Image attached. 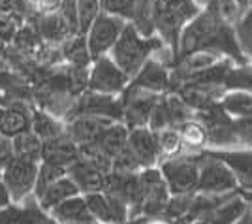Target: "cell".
<instances>
[{"instance_id":"6da1fadb","label":"cell","mask_w":252,"mask_h":224,"mask_svg":"<svg viewBox=\"0 0 252 224\" xmlns=\"http://www.w3.org/2000/svg\"><path fill=\"white\" fill-rule=\"evenodd\" d=\"M196 51H211L220 57H228L235 64L251 63L237 43L233 25L222 19L215 2L203 8L181 32L177 61Z\"/></svg>"},{"instance_id":"7a4b0ae2","label":"cell","mask_w":252,"mask_h":224,"mask_svg":"<svg viewBox=\"0 0 252 224\" xmlns=\"http://www.w3.org/2000/svg\"><path fill=\"white\" fill-rule=\"evenodd\" d=\"M164 45L166 43H164V40L158 34L145 36V34L139 32V29L134 23L128 21L123 34H121V38L117 40L113 49L109 51V57L132 79L145 66L149 59L155 57V53H158Z\"/></svg>"},{"instance_id":"3957f363","label":"cell","mask_w":252,"mask_h":224,"mask_svg":"<svg viewBox=\"0 0 252 224\" xmlns=\"http://www.w3.org/2000/svg\"><path fill=\"white\" fill-rule=\"evenodd\" d=\"M203 10L196 0H157L153 11L155 32L169 45L177 61L179 38L183 29ZM175 64V63H173Z\"/></svg>"},{"instance_id":"277c9868","label":"cell","mask_w":252,"mask_h":224,"mask_svg":"<svg viewBox=\"0 0 252 224\" xmlns=\"http://www.w3.org/2000/svg\"><path fill=\"white\" fill-rule=\"evenodd\" d=\"M201 153L177 155L160 162V171L168 183L169 192L173 194H192L198 192L200 183Z\"/></svg>"},{"instance_id":"5b68a950","label":"cell","mask_w":252,"mask_h":224,"mask_svg":"<svg viewBox=\"0 0 252 224\" xmlns=\"http://www.w3.org/2000/svg\"><path fill=\"white\" fill-rule=\"evenodd\" d=\"M239 191L237 177L230 166L219 159L213 151H203L201 153L200 164V183H198V192L205 194H231Z\"/></svg>"},{"instance_id":"8992f818","label":"cell","mask_w":252,"mask_h":224,"mask_svg":"<svg viewBox=\"0 0 252 224\" xmlns=\"http://www.w3.org/2000/svg\"><path fill=\"white\" fill-rule=\"evenodd\" d=\"M38 170H40V164L36 160L13 157L8 162V166L4 168V173H2V181L6 183L10 191L11 202L21 203L23 200H27L29 196L34 194Z\"/></svg>"},{"instance_id":"52a82bcc","label":"cell","mask_w":252,"mask_h":224,"mask_svg":"<svg viewBox=\"0 0 252 224\" xmlns=\"http://www.w3.org/2000/svg\"><path fill=\"white\" fill-rule=\"evenodd\" d=\"M139 179H141V209L139 213L147 215V217H164V211L168 207V202L171 198L169 187L160 168L153 166V168H143L139 171Z\"/></svg>"},{"instance_id":"ba28073f","label":"cell","mask_w":252,"mask_h":224,"mask_svg":"<svg viewBox=\"0 0 252 224\" xmlns=\"http://www.w3.org/2000/svg\"><path fill=\"white\" fill-rule=\"evenodd\" d=\"M126 19L107 13V11H100V15L94 19V23L91 25V29L87 32V42H89V49L93 59L109 55V51L113 49V45L117 40L121 38V34L126 27Z\"/></svg>"},{"instance_id":"9c48e42d","label":"cell","mask_w":252,"mask_h":224,"mask_svg":"<svg viewBox=\"0 0 252 224\" xmlns=\"http://www.w3.org/2000/svg\"><path fill=\"white\" fill-rule=\"evenodd\" d=\"M130 83V77L123 72V68L109 57H98L89 72V91L102 95H123Z\"/></svg>"},{"instance_id":"30bf717a","label":"cell","mask_w":252,"mask_h":224,"mask_svg":"<svg viewBox=\"0 0 252 224\" xmlns=\"http://www.w3.org/2000/svg\"><path fill=\"white\" fill-rule=\"evenodd\" d=\"M121 96H123L121 100H123V109H125V125L128 128L147 127L153 109L162 98V95L151 93L145 89H137L130 83Z\"/></svg>"},{"instance_id":"8fae6325","label":"cell","mask_w":252,"mask_h":224,"mask_svg":"<svg viewBox=\"0 0 252 224\" xmlns=\"http://www.w3.org/2000/svg\"><path fill=\"white\" fill-rule=\"evenodd\" d=\"M79 111L77 115H91V117H104L111 119V121H123L125 123V109H123V100L115 98V95H102V93H94L89 91L85 93L77 106L70 111Z\"/></svg>"},{"instance_id":"7c38bea8","label":"cell","mask_w":252,"mask_h":224,"mask_svg":"<svg viewBox=\"0 0 252 224\" xmlns=\"http://www.w3.org/2000/svg\"><path fill=\"white\" fill-rule=\"evenodd\" d=\"M130 85L157 93V95H166L169 93V85H171V70L168 64L158 61L157 57H151L145 66L130 79Z\"/></svg>"},{"instance_id":"4fadbf2b","label":"cell","mask_w":252,"mask_h":224,"mask_svg":"<svg viewBox=\"0 0 252 224\" xmlns=\"http://www.w3.org/2000/svg\"><path fill=\"white\" fill-rule=\"evenodd\" d=\"M132 153L137 157L141 168H153L157 166L158 159L162 157L160 145H158V134L149 127L130 128L128 134V143H126Z\"/></svg>"},{"instance_id":"5bb4252c","label":"cell","mask_w":252,"mask_h":224,"mask_svg":"<svg viewBox=\"0 0 252 224\" xmlns=\"http://www.w3.org/2000/svg\"><path fill=\"white\" fill-rule=\"evenodd\" d=\"M29 23L34 25V29L38 31L40 38L49 45H63L72 34L68 25L61 17V13L57 10L53 11H36L32 15Z\"/></svg>"},{"instance_id":"9a60e30c","label":"cell","mask_w":252,"mask_h":224,"mask_svg":"<svg viewBox=\"0 0 252 224\" xmlns=\"http://www.w3.org/2000/svg\"><path fill=\"white\" fill-rule=\"evenodd\" d=\"M81 159V151L79 145L70 138L66 132L57 136V138L45 139L42 149V162H49L55 166H63L68 170V166H72L75 160Z\"/></svg>"},{"instance_id":"2e32d148","label":"cell","mask_w":252,"mask_h":224,"mask_svg":"<svg viewBox=\"0 0 252 224\" xmlns=\"http://www.w3.org/2000/svg\"><path fill=\"white\" fill-rule=\"evenodd\" d=\"M66 173L74 179V183L79 187L81 194H91V192H104L107 173L94 166L87 159L75 160L72 166H68Z\"/></svg>"},{"instance_id":"e0dca14e","label":"cell","mask_w":252,"mask_h":224,"mask_svg":"<svg viewBox=\"0 0 252 224\" xmlns=\"http://www.w3.org/2000/svg\"><path fill=\"white\" fill-rule=\"evenodd\" d=\"M111 123H115V121L104 119V117L81 115V117L72 119V121H70V125L66 127V134H68V136L81 147V145L96 143V139L100 138V134H102Z\"/></svg>"},{"instance_id":"ac0fdd59","label":"cell","mask_w":252,"mask_h":224,"mask_svg":"<svg viewBox=\"0 0 252 224\" xmlns=\"http://www.w3.org/2000/svg\"><path fill=\"white\" fill-rule=\"evenodd\" d=\"M213 153L233 170L237 183H239V189L243 192H251L252 194V149L213 151Z\"/></svg>"},{"instance_id":"d6986e66","label":"cell","mask_w":252,"mask_h":224,"mask_svg":"<svg viewBox=\"0 0 252 224\" xmlns=\"http://www.w3.org/2000/svg\"><path fill=\"white\" fill-rule=\"evenodd\" d=\"M53 219L57 221V224H93L96 223V219L93 217L85 196L77 194L72 196L68 200H64L63 203H59L55 209L49 211Z\"/></svg>"},{"instance_id":"ffe728a7","label":"cell","mask_w":252,"mask_h":224,"mask_svg":"<svg viewBox=\"0 0 252 224\" xmlns=\"http://www.w3.org/2000/svg\"><path fill=\"white\" fill-rule=\"evenodd\" d=\"M31 127L32 113H29V109L19 102H13L8 107L0 109V134L15 138L25 130H31Z\"/></svg>"},{"instance_id":"44dd1931","label":"cell","mask_w":252,"mask_h":224,"mask_svg":"<svg viewBox=\"0 0 252 224\" xmlns=\"http://www.w3.org/2000/svg\"><path fill=\"white\" fill-rule=\"evenodd\" d=\"M252 196H245L237 191L233 196H230L224 203H220L213 215L209 217L207 224H235L243 215L247 213V209L251 207Z\"/></svg>"},{"instance_id":"7402d4cb","label":"cell","mask_w":252,"mask_h":224,"mask_svg":"<svg viewBox=\"0 0 252 224\" xmlns=\"http://www.w3.org/2000/svg\"><path fill=\"white\" fill-rule=\"evenodd\" d=\"M63 49L64 61L74 66V68H91L94 59L89 49V42H87V34H74L70 36L66 42L61 45Z\"/></svg>"},{"instance_id":"603a6c76","label":"cell","mask_w":252,"mask_h":224,"mask_svg":"<svg viewBox=\"0 0 252 224\" xmlns=\"http://www.w3.org/2000/svg\"><path fill=\"white\" fill-rule=\"evenodd\" d=\"M77 194H81L79 187H77L74 183V179L66 173L64 177H61L57 183H53L51 187L43 192L42 196H40V200H38V203L42 205L43 211L49 213V211L55 209L59 203H63L64 200H68V198H72V196H77Z\"/></svg>"},{"instance_id":"cb8c5ba5","label":"cell","mask_w":252,"mask_h":224,"mask_svg":"<svg viewBox=\"0 0 252 224\" xmlns=\"http://www.w3.org/2000/svg\"><path fill=\"white\" fill-rule=\"evenodd\" d=\"M128 134H130V128L126 127L123 121H115L100 134V138L96 139V145L104 151L107 157L115 159L117 155L126 147Z\"/></svg>"},{"instance_id":"d4e9b609","label":"cell","mask_w":252,"mask_h":224,"mask_svg":"<svg viewBox=\"0 0 252 224\" xmlns=\"http://www.w3.org/2000/svg\"><path fill=\"white\" fill-rule=\"evenodd\" d=\"M13 141V151H15V157H23V159L36 160L40 162L42 160V149H43V139L34 132V130H25L19 136L11 138Z\"/></svg>"},{"instance_id":"484cf974","label":"cell","mask_w":252,"mask_h":224,"mask_svg":"<svg viewBox=\"0 0 252 224\" xmlns=\"http://www.w3.org/2000/svg\"><path fill=\"white\" fill-rule=\"evenodd\" d=\"M87 205L91 209L93 217L96 219V223L102 224H121L117 219V213L113 209V205L109 202V198L105 196V192H91V194H83Z\"/></svg>"},{"instance_id":"4316f807","label":"cell","mask_w":252,"mask_h":224,"mask_svg":"<svg viewBox=\"0 0 252 224\" xmlns=\"http://www.w3.org/2000/svg\"><path fill=\"white\" fill-rule=\"evenodd\" d=\"M226 93L230 91H247L252 93V63L247 64H233L230 72L224 79Z\"/></svg>"},{"instance_id":"83f0119b","label":"cell","mask_w":252,"mask_h":224,"mask_svg":"<svg viewBox=\"0 0 252 224\" xmlns=\"http://www.w3.org/2000/svg\"><path fill=\"white\" fill-rule=\"evenodd\" d=\"M11 43H13V47H15L19 53H25V55L34 53L36 55V51H38L45 42L40 38V34H38V31L34 29V25L27 21L19 31L15 32V36H13Z\"/></svg>"},{"instance_id":"f1b7e54d","label":"cell","mask_w":252,"mask_h":224,"mask_svg":"<svg viewBox=\"0 0 252 224\" xmlns=\"http://www.w3.org/2000/svg\"><path fill=\"white\" fill-rule=\"evenodd\" d=\"M32 130L45 141V139L57 138L66 132V128H63V125L57 121L55 117H51L47 111H34L32 113Z\"/></svg>"},{"instance_id":"f546056e","label":"cell","mask_w":252,"mask_h":224,"mask_svg":"<svg viewBox=\"0 0 252 224\" xmlns=\"http://www.w3.org/2000/svg\"><path fill=\"white\" fill-rule=\"evenodd\" d=\"M158 134V145H160V153L164 159H171V157H177L185 149V141L183 136L179 132V128H164L157 132Z\"/></svg>"},{"instance_id":"4dcf8cb0","label":"cell","mask_w":252,"mask_h":224,"mask_svg":"<svg viewBox=\"0 0 252 224\" xmlns=\"http://www.w3.org/2000/svg\"><path fill=\"white\" fill-rule=\"evenodd\" d=\"M66 175V168L63 166H55L49 162H42L40 164V170H38V179H36V187H34V196L36 200H40L43 192L51 187L53 183H57L61 177Z\"/></svg>"},{"instance_id":"1f68e13d","label":"cell","mask_w":252,"mask_h":224,"mask_svg":"<svg viewBox=\"0 0 252 224\" xmlns=\"http://www.w3.org/2000/svg\"><path fill=\"white\" fill-rule=\"evenodd\" d=\"M23 209H15V223L17 224H57V221L51 215H45L47 211H43L42 205L36 203H27L25 202Z\"/></svg>"},{"instance_id":"d6a6232c","label":"cell","mask_w":252,"mask_h":224,"mask_svg":"<svg viewBox=\"0 0 252 224\" xmlns=\"http://www.w3.org/2000/svg\"><path fill=\"white\" fill-rule=\"evenodd\" d=\"M233 29L243 55L252 63V8L243 13V17L233 25Z\"/></svg>"},{"instance_id":"836d02e7","label":"cell","mask_w":252,"mask_h":224,"mask_svg":"<svg viewBox=\"0 0 252 224\" xmlns=\"http://www.w3.org/2000/svg\"><path fill=\"white\" fill-rule=\"evenodd\" d=\"M179 128L181 136H183V141H185V147H201L205 145V127L201 125L198 119H190L187 123H183Z\"/></svg>"},{"instance_id":"e575fe53","label":"cell","mask_w":252,"mask_h":224,"mask_svg":"<svg viewBox=\"0 0 252 224\" xmlns=\"http://www.w3.org/2000/svg\"><path fill=\"white\" fill-rule=\"evenodd\" d=\"M151 130H155V132H160V130H164V128H171L173 127V117H171V109H169V104H168V98L162 95L160 98V102H158L155 109H153V113H151V119H149V125H147Z\"/></svg>"},{"instance_id":"d590c367","label":"cell","mask_w":252,"mask_h":224,"mask_svg":"<svg viewBox=\"0 0 252 224\" xmlns=\"http://www.w3.org/2000/svg\"><path fill=\"white\" fill-rule=\"evenodd\" d=\"M194 194H196V192H192V194H173V196L169 198L166 211H164V219H168V221H171V223H175V221H179V219H183L185 215L189 213Z\"/></svg>"},{"instance_id":"8d00e7d4","label":"cell","mask_w":252,"mask_h":224,"mask_svg":"<svg viewBox=\"0 0 252 224\" xmlns=\"http://www.w3.org/2000/svg\"><path fill=\"white\" fill-rule=\"evenodd\" d=\"M102 11L119 15L126 21H134L137 10V0H100Z\"/></svg>"},{"instance_id":"74e56055","label":"cell","mask_w":252,"mask_h":224,"mask_svg":"<svg viewBox=\"0 0 252 224\" xmlns=\"http://www.w3.org/2000/svg\"><path fill=\"white\" fill-rule=\"evenodd\" d=\"M79 4V34H87L102 11L100 0H77Z\"/></svg>"},{"instance_id":"f35d334b","label":"cell","mask_w":252,"mask_h":224,"mask_svg":"<svg viewBox=\"0 0 252 224\" xmlns=\"http://www.w3.org/2000/svg\"><path fill=\"white\" fill-rule=\"evenodd\" d=\"M25 19L19 17V15H13L10 11H4L0 10V42L2 43H8L13 40L15 32L21 29L25 25Z\"/></svg>"},{"instance_id":"ab89813d","label":"cell","mask_w":252,"mask_h":224,"mask_svg":"<svg viewBox=\"0 0 252 224\" xmlns=\"http://www.w3.org/2000/svg\"><path fill=\"white\" fill-rule=\"evenodd\" d=\"M57 11L61 13L68 29H70V34H79V4L77 0H59V6H57Z\"/></svg>"},{"instance_id":"60d3db41","label":"cell","mask_w":252,"mask_h":224,"mask_svg":"<svg viewBox=\"0 0 252 224\" xmlns=\"http://www.w3.org/2000/svg\"><path fill=\"white\" fill-rule=\"evenodd\" d=\"M11 203H13V202H11L10 191H8L6 183L2 181V177H0V209H4V207H10Z\"/></svg>"},{"instance_id":"b9f144b4","label":"cell","mask_w":252,"mask_h":224,"mask_svg":"<svg viewBox=\"0 0 252 224\" xmlns=\"http://www.w3.org/2000/svg\"><path fill=\"white\" fill-rule=\"evenodd\" d=\"M0 224H17L15 223V209L13 207L0 209Z\"/></svg>"},{"instance_id":"7bdbcfd3","label":"cell","mask_w":252,"mask_h":224,"mask_svg":"<svg viewBox=\"0 0 252 224\" xmlns=\"http://www.w3.org/2000/svg\"><path fill=\"white\" fill-rule=\"evenodd\" d=\"M235 224H251V207L247 209V213L243 215L241 219H239V221H237Z\"/></svg>"},{"instance_id":"ee69618b","label":"cell","mask_w":252,"mask_h":224,"mask_svg":"<svg viewBox=\"0 0 252 224\" xmlns=\"http://www.w3.org/2000/svg\"><path fill=\"white\" fill-rule=\"evenodd\" d=\"M233 2H237L245 11L249 10V8H252V0H233Z\"/></svg>"},{"instance_id":"f6af8a7d","label":"cell","mask_w":252,"mask_h":224,"mask_svg":"<svg viewBox=\"0 0 252 224\" xmlns=\"http://www.w3.org/2000/svg\"><path fill=\"white\" fill-rule=\"evenodd\" d=\"M173 224H207V221H198V223H189V221H185V219H179L175 221Z\"/></svg>"},{"instance_id":"bcb514c9","label":"cell","mask_w":252,"mask_h":224,"mask_svg":"<svg viewBox=\"0 0 252 224\" xmlns=\"http://www.w3.org/2000/svg\"><path fill=\"white\" fill-rule=\"evenodd\" d=\"M196 2H198V4H200L201 8H207V6H209V4H213V2H215V0H196Z\"/></svg>"},{"instance_id":"7dc6e473","label":"cell","mask_w":252,"mask_h":224,"mask_svg":"<svg viewBox=\"0 0 252 224\" xmlns=\"http://www.w3.org/2000/svg\"><path fill=\"white\" fill-rule=\"evenodd\" d=\"M4 168H6V164L0 160V177H2V173H4Z\"/></svg>"},{"instance_id":"c3c4849f","label":"cell","mask_w":252,"mask_h":224,"mask_svg":"<svg viewBox=\"0 0 252 224\" xmlns=\"http://www.w3.org/2000/svg\"><path fill=\"white\" fill-rule=\"evenodd\" d=\"M251 224H252V200H251Z\"/></svg>"}]
</instances>
